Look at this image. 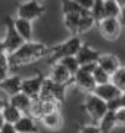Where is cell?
I'll use <instances>...</instances> for the list:
<instances>
[{
    "label": "cell",
    "instance_id": "e575fe53",
    "mask_svg": "<svg viewBox=\"0 0 125 133\" xmlns=\"http://www.w3.org/2000/svg\"><path fill=\"white\" fill-rule=\"evenodd\" d=\"M8 73H9V69H4V68H0V83L4 80L6 76H8Z\"/></svg>",
    "mask_w": 125,
    "mask_h": 133
},
{
    "label": "cell",
    "instance_id": "5bb4252c",
    "mask_svg": "<svg viewBox=\"0 0 125 133\" xmlns=\"http://www.w3.org/2000/svg\"><path fill=\"white\" fill-rule=\"evenodd\" d=\"M21 80L22 79L19 75H8L0 83V90L4 91L9 97H11L21 92Z\"/></svg>",
    "mask_w": 125,
    "mask_h": 133
},
{
    "label": "cell",
    "instance_id": "44dd1931",
    "mask_svg": "<svg viewBox=\"0 0 125 133\" xmlns=\"http://www.w3.org/2000/svg\"><path fill=\"white\" fill-rule=\"evenodd\" d=\"M121 6L118 0H104V19H119Z\"/></svg>",
    "mask_w": 125,
    "mask_h": 133
},
{
    "label": "cell",
    "instance_id": "4dcf8cb0",
    "mask_svg": "<svg viewBox=\"0 0 125 133\" xmlns=\"http://www.w3.org/2000/svg\"><path fill=\"white\" fill-rule=\"evenodd\" d=\"M76 1L81 6V9L83 11H87V12H89L91 9L93 8V5H94V0H76Z\"/></svg>",
    "mask_w": 125,
    "mask_h": 133
},
{
    "label": "cell",
    "instance_id": "4316f807",
    "mask_svg": "<svg viewBox=\"0 0 125 133\" xmlns=\"http://www.w3.org/2000/svg\"><path fill=\"white\" fill-rule=\"evenodd\" d=\"M92 76H93V80L96 83V85H104V84L110 83V75L98 65L92 71Z\"/></svg>",
    "mask_w": 125,
    "mask_h": 133
},
{
    "label": "cell",
    "instance_id": "9c48e42d",
    "mask_svg": "<svg viewBox=\"0 0 125 133\" xmlns=\"http://www.w3.org/2000/svg\"><path fill=\"white\" fill-rule=\"evenodd\" d=\"M100 56V53L93 47H91L88 43H82L81 47L76 53V59H77L79 66L87 65V64H97V61Z\"/></svg>",
    "mask_w": 125,
    "mask_h": 133
},
{
    "label": "cell",
    "instance_id": "f35d334b",
    "mask_svg": "<svg viewBox=\"0 0 125 133\" xmlns=\"http://www.w3.org/2000/svg\"><path fill=\"white\" fill-rule=\"evenodd\" d=\"M3 124H4V121H3V118H1V115H0V128L3 127Z\"/></svg>",
    "mask_w": 125,
    "mask_h": 133
},
{
    "label": "cell",
    "instance_id": "7a4b0ae2",
    "mask_svg": "<svg viewBox=\"0 0 125 133\" xmlns=\"http://www.w3.org/2000/svg\"><path fill=\"white\" fill-rule=\"evenodd\" d=\"M82 41L79 36H72L71 38H68L67 41L59 43L57 46H55L52 48H48L47 53V61L48 63H51V65L57 63L59 59H62L64 57H69V56H76V53L78 52V49L82 44Z\"/></svg>",
    "mask_w": 125,
    "mask_h": 133
},
{
    "label": "cell",
    "instance_id": "836d02e7",
    "mask_svg": "<svg viewBox=\"0 0 125 133\" xmlns=\"http://www.w3.org/2000/svg\"><path fill=\"white\" fill-rule=\"evenodd\" d=\"M119 4L121 6V14L119 20H120L121 24H125V1H119Z\"/></svg>",
    "mask_w": 125,
    "mask_h": 133
},
{
    "label": "cell",
    "instance_id": "1f68e13d",
    "mask_svg": "<svg viewBox=\"0 0 125 133\" xmlns=\"http://www.w3.org/2000/svg\"><path fill=\"white\" fill-rule=\"evenodd\" d=\"M0 68L9 69V56L5 52L0 53Z\"/></svg>",
    "mask_w": 125,
    "mask_h": 133
},
{
    "label": "cell",
    "instance_id": "7402d4cb",
    "mask_svg": "<svg viewBox=\"0 0 125 133\" xmlns=\"http://www.w3.org/2000/svg\"><path fill=\"white\" fill-rule=\"evenodd\" d=\"M79 19H81V15H79V14H67V15H63V25H64V29L67 30V31L71 33L72 36H78L77 31H78Z\"/></svg>",
    "mask_w": 125,
    "mask_h": 133
},
{
    "label": "cell",
    "instance_id": "f546056e",
    "mask_svg": "<svg viewBox=\"0 0 125 133\" xmlns=\"http://www.w3.org/2000/svg\"><path fill=\"white\" fill-rule=\"evenodd\" d=\"M115 119L118 127H125V109H120L115 112Z\"/></svg>",
    "mask_w": 125,
    "mask_h": 133
},
{
    "label": "cell",
    "instance_id": "8992f818",
    "mask_svg": "<svg viewBox=\"0 0 125 133\" xmlns=\"http://www.w3.org/2000/svg\"><path fill=\"white\" fill-rule=\"evenodd\" d=\"M66 89H67V86L58 85L56 83H53L52 80H50L48 78H45L39 99L51 100V101L62 105L64 102V97H66Z\"/></svg>",
    "mask_w": 125,
    "mask_h": 133
},
{
    "label": "cell",
    "instance_id": "603a6c76",
    "mask_svg": "<svg viewBox=\"0 0 125 133\" xmlns=\"http://www.w3.org/2000/svg\"><path fill=\"white\" fill-rule=\"evenodd\" d=\"M110 83L115 86L121 94L125 92V66L120 65L119 69L110 75Z\"/></svg>",
    "mask_w": 125,
    "mask_h": 133
},
{
    "label": "cell",
    "instance_id": "74e56055",
    "mask_svg": "<svg viewBox=\"0 0 125 133\" xmlns=\"http://www.w3.org/2000/svg\"><path fill=\"white\" fill-rule=\"evenodd\" d=\"M4 52V47H3V43H1V39H0V53Z\"/></svg>",
    "mask_w": 125,
    "mask_h": 133
},
{
    "label": "cell",
    "instance_id": "d4e9b609",
    "mask_svg": "<svg viewBox=\"0 0 125 133\" xmlns=\"http://www.w3.org/2000/svg\"><path fill=\"white\" fill-rule=\"evenodd\" d=\"M94 25H96V21H94V19L91 16V14L82 15L81 19H79V24H78L77 35H83V33L91 31Z\"/></svg>",
    "mask_w": 125,
    "mask_h": 133
},
{
    "label": "cell",
    "instance_id": "60d3db41",
    "mask_svg": "<svg viewBox=\"0 0 125 133\" xmlns=\"http://www.w3.org/2000/svg\"><path fill=\"white\" fill-rule=\"evenodd\" d=\"M0 133H1V132H0Z\"/></svg>",
    "mask_w": 125,
    "mask_h": 133
},
{
    "label": "cell",
    "instance_id": "6da1fadb",
    "mask_svg": "<svg viewBox=\"0 0 125 133\" xmlns=\"http://www.w3.org/2000/svg\"><path fill=\"white\" fill-rule=\"evenodd\" d=\"M48 48L42 42H25L21 47L9 56V69H19L39 62L47 57Z\"/></svg>",
    "mask_w": 125,
    "mask_h": 133
},
{
    "label": "cell",
    "instance_id": "ab89813d",
    "mask_svg": "<svg viewBox=\"0 0 125 133\" xmlns=\"http://www.w3.org/2000/svg\"><path fill=\"white\" fill-rule=\"evenodd\" d=\"M0 39H1V38H0Z\"/></svg>",
    "mask_w": 125,
    "mask_h": 133
},
{
    "label": "cell",
    "instance_id": "d6986e66",
    "mask_svg": "<svg viewBox=\"0 0 125 133\" xmlns=\"http://www.w3.org/2000/svg\"><path fill=\"white\" fill-rule=\"evenodd\" d=\"M1 118L4 121V123H10V124H14L16 123L19 118L22 116V114L17 109H15L14 106H11L9 102H4V106L1 109Z\"/></svg>",
    "mask_w": 125,
    "mask_h": 133
},
{
    "label": "cell",
    "instance_id": "d6a6232c",
    "mask_svg": "<svg viewBox=\"0 0 125 133\" xmlns=\"http://www.w3.org/2000/svg\"><path fill=\"white\" fill-rule=\"evenodd\" d=\"M0 132H1V133H16V131H15L14 124L4 123V124H3V127L0 128Z\"/></svg>",
    "mask_w": 125,
    "mask_h": 133
},
{
    "label": "cell",
    "instance_id": "8fae6325",
    "mask_svg": "<svg viewBox=\"0 0 125 133\" xmlns=\"http://www.w3.org/2000/svg\"><path fill=\"white\" fill-rule=\"evenodd\" d=\"M97 65L102 68L104 71H106L109 75L114 74L119 66H120V61L119 58L116 57L115 54H111V53H104L100 54L98 61H97Z\"/></svg>",
    "mask_w": 125,
    "mask_h": 133
},
{
    "label": "cell",
    "instance_id": "30bf717a",
    "mask_svg": "<svg viewBox=\"0 0 125 133\" xmlns=\"http://www.w3.org/2000/svg\"><path fill=\"white\" fill-rule=\"evenodd\" d=\"M48 79L58 85L63 86H68L69 84H73V75L58 63L52 64V69H51V74L48 76Z\"/></svg>",
    "mask_w": 125,
    "mask_h": 133
},
{
    "label": "cell",
    "instance_id": "5b68a950",
    "mask_svg": "<svg viewBox=\"0 0 125 133\" xmlns=\"http://www.w3.org/2000/svg\"><path fill=\"white\" fill-rule=\"evenodd\" d=\"M5 24H6V33H5V37L1 38V43H3V47H4V52L8 56H10L15 51H17L25 42L19 36V33L16 32V30L14 29L13 17H6Z\"/></svg>",
    "mask_w": 125,
    "mask_h": 133
},
{
    "label": "cell",
    "instance_id": "484cf974",
    "mask_svg": "<svg viewBox=\"0 0 125 133\" xmlns=\"http://www.w3.org/2000/svg\"><path fill=\"white\" fill-rule=\"evenodd\" d=\"M57 63H58V64H61L64 69H67V70L69 71L72 75H74V74L78 71V69H79V64H78L77 59H76V57H74V56L64 57V58H62V59H59Z\"/></svg>",
    "mask_w": 125,
    "mask_h": 133
},
{
    "label": "cell",
    "instance_id": "3957f363",
    "mask_svg": "<svg viewBox=\"0 0 125 133\" xmlns=\"http://www.w3.org/2000/svg\"><path fill=\"white\" fill-rule=\"evenodd\" d=\"M82 107L84 110V112L89 116V118L92 119V122L94 124H98L100 118L108 111L106 102H104L103 100L97 97L93 94H87L86 97H84V101H83Z\"/></svg>",
    "mask_w": 125,
    "mask_h": 133
},
{
    "label": "cell",
    "instance_id": "ffe728a7",
    "mask_svg": "<svg viewBox=\"0 0 125 133\" xmlns=\"http://www.w3.org/2000/svg\"><path fill=\"white\" fill-rule=\"evenodd\" d=\"M98 126L100 128L102 133H110L118 127L116 126V119H115V112L113 111H106L105 115L100 118L98 122Z\"/></svg>",
    "mask_w": 125,
    "mask_h": 133
},
{
    "label": "cell",
    "instance_id": "ac0fdd59",
    "mask_svg": "<svg viewBox=\"0 0 125 133\" xmlns=\"http://www.w3.org/2000/svg\"><path fill=\"white\" fill-rule=\"evenodd\" d=\"M13 25L16 32L19 33V36L24 39V42L32 41V22L16 17V19H13Z\"/></svg>",
    "mask_w": 125,
    "mask_h": 133
},
{
    "label": "cell",
    "instance_id": "52a82bcc",
    "mask_svg": "<svg viewBox=\"0 0 125 133\" xmlns=\"http://www.w3.org/2000/svg\"><path fill=\"white\" fill-rule=\"evenodd\" d=\"M46 76L41 71H37L34 76L21 80V92L29 96L31 100H37L42 89V84Z\"/></svg>",
    "mask_w": 125,
    "mask_h": 133
},
{
    "label": "cell",
    "instance_id": "f1b7e54d",
    "mask_svg": "<svg viewBox=\"0 0 125 133\" xmlns=\"http://www.w3.org/2000/svg\"><path fill=\"white\" fill-rule=\"evenodd\" d=\"M78 133H102V131L98 124L91 123V124H82L79 127V132Z\"/></svg>",
    "mask_w": 125,
    "mask_h": 133
},
{
    "label": "cell",
    "instance_id": "e0dca14e",
    "mask_svg": "<svg viewBox=\"0 0 125 133\" xmlns=\"http://www.w3.org/2000/svg\"><path fill=\"white\" fill-rule=\"evenodd\" d=\"M32 101L29 96H26L22 92H19L16 95L9 97V104L14 106L15 109H17L22 115H27L30 112V109L32 106Z\"/></svg>",
    "mask_w": 125,
    "mask_h": 133
},
{
    "label": "cell",
    "instance_id": "7c38bea8",
    "mask_svg": "<svg viewBox=\"0 0 125 133\" xmlns=\"http://www.w3.org/2000/svg\"><path fill=\"white\" fill-rule=\"evenodd\" d=\"M73 84L81 89V90L86 91L87 94H92L94 88H96V83L93 80V76L89 73H86V71L78 69V71L73 75Z\"/></svg>",
    "mask_w": 125,
    "mask_h": 133
},
{
    "label": "cell",
    "instance_id": "ba28073f",
    "mask_svg": "<svg viewBox=\"0 0 125 133\" xmlns=\"http://www.w3.org/2000/svg\"><path fill=\"white\" fill-rule=\"evenodd\" d=\"M102 37L106 41H116L121 35V22L119 19H103L98 22Z\"/></svg>",
    "mask_w": 125,
    "mask_h": 133
},
{
    "label": "cell",
    "instance_id": "9a60e30c",
    "mask_svg": "<svg viewBox=\"0 0 125 133\" xmlns=\"http://www.w3.org/2000/svg\"><path fill=\"white\" fill-rule=\"evenodd\" d=\"M41 122L43 123V126L46 127L47 129H51V131H58L63 127V116L61 114V111H53L51 114L45 115L43 117H41L40 119Z\"/></svg>",
    "mask_w": 125,
    "mask_h": 133
},
{
    "label": "cell",
    "instance_id": "d590c367",
    "mask_svg": "<svg viewBox=\"0 0 125 133\" xmlns=\"http://www.w3.org/2000/svg\"><path fill=\"white\" fill-rule=\"evenodd\" d=\"M119 102H120V109H125V92L119 96Z\"/></svg>",
    "mask_w": 125,
    "mask_h": 133
},
{
    "label": "cell",
    "instance_id": "277c9868",
    "mask_svg": "<svg viewBox=\"0 0 125 133\" xmlns=\"http://www.w3.org/2000/svg\"><path fill=\"white\" fill-rule=\"evenodd\" d=\"M45 11H46V8L40 1H36V0L22 1L16 9V17L32 22L35 20L40 19L45 14Z\"/></svg>",
    "mask_w": 125,
    "mask_h": 133
},
{
    "label": "cell",
    "instance_id": "cb8c5ba5",
    "mask_svg": "<svg viewBox=\"0 0 125 133\" xmlns=\"http://www.w3.org/2000/svg\"><path fill=\"white\" fill-rule=\"evenodd\" d=\"M62 12L63 15L67 14H79L81 16L86 14H89L87 11H83L81 6L77 4L76 0H63L62 1Z\"/></svg>",
    "mask_w": 125,
    "mask_h": 133
},
{
    "label": "cell",
    "instance_id": "83f0119b",
    "mask_svg": "<svg viewBox=\"0 0 125 133\" xmlns=\"http://www.w3.org/2000/svg\"><path fill=\"white\" fill-rule=\"evenodd\" d=\"M89 14L94 19L96 24L104 19V0H94V5L91 9Z\"/></svg>",
    "mask_w": 125,
    "mask_h": 133
},
{
    "label": "cell",
    "instance_id": "2e32d148",
    "mask_svg": "<svg viewBox=\"0 0 125 133\" xmlns=\"http://www.w3.org/2000/svg\"><path fill=\"white\" fill-rule=\"evenodd\" d=\"M16 133H37V123L36 119H34L29 115H22L19 121L14 123Z\"/></svg>",
    "mask_w": 125,
    "mask_h": 133
},
{
    "label": "cell",
    "instance_id": "8d00e7d4",
    "mask_svg": "<svg viewBox=\"0 0 125 133\" xmlns=\"http://www.w3.org/2000/svg\"><path fill=\"white\" fill-rule=\"evenodd\" d=\"M3 106H4V101L1 100V97H0V112H1V109H3Z\"/></svg>",
    "mask_w": 125,
    "mask_h": 133
},
{
    "label": "cell",
    "instance_id": "4fadbf2b",
    "mask_svg": "<svg viewBox=\"0 0 125 133\" xmlns=\"http://www.w3.org/2000/svg\"><path fill=\"white\" fill-rule=\"evenodd\" d=\"M92 94L96 95L97 97H99L100 100H103L104 102H109V101L116 99L121 95V92L111 83H108L104 85H97Z\"/></svg>",
    "mask_w": 125,
    "mask_h": 133
}]
</instances>
